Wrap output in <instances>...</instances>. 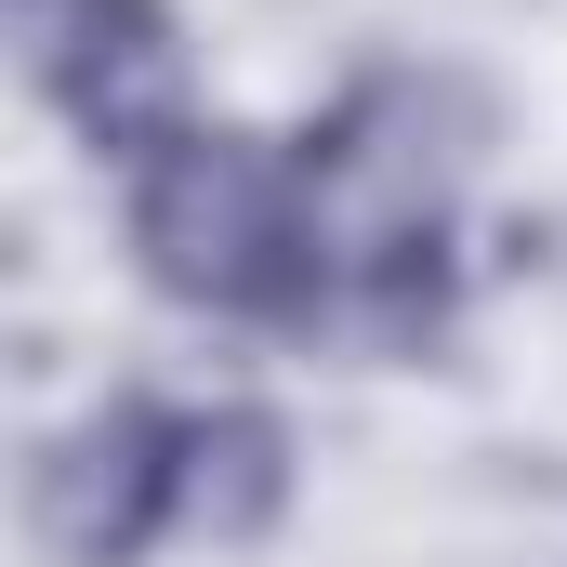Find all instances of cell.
Returning <instances> with one entry per match:
<instances>
[{"label":"cell","instance_id":"1","mask_svg":"<svg viewBox=\"0 0 567 567\" xmlns=\"http://www.w3.org/2000/svg\"><path fill=\"white\" fill-rule=\"evenodd\" d=\"M133 265L185 317H238V330H317L330 278V225L303 185V145L198 120L133 172Z\"/></svg>","mask_w":567,"mask_h":567},{"label":"cell","instance_id":"2","mask_svg":"<svg viewBox=\"0 0 567 567\" xmlns=\"http://www.w3.org/2000/svg\"><path fill=\"white\" fill-rule=\"evenodd\" d=\"M475 145H488V93H475L462 66H370V80H343V106L303 133V185H317L330 265H343V251L449 238V198H462Z\"/></svg>","mask_w":567,"mask_h":567},{"label":"cell","instance_id":"3","mask_svg":"<svg viewBox=\"0 0 567 567\" xmlns=\"http://www.w3.org/2000/svg\"><path fill=\"white\" fill-rule=\"evenodd\" d=\"M13 53L53 93V120L120 172H145L172 133H198V66H185L172 0H13Z\"/></svg>","mask_w":567,"mask_h":567},{"label":"cell","instance_id":"4","mask_svg":"<svg viewBox=\"0 0 567 567\" xmlns=\"http://www.w3.org/2000/svg\"><path fill=\"white\" fill-rule=\"evenodd\" d=\"M27 528L53 567H145L185 542V396H93L27 462Z\"/></svg>","mask_w":567,"mask_h":567},{"label":"cell","instance_id":"5","mask_svg":"<svg viewBox=\"0 0 567 567\" xmlns=\"http://www.w3.org/2000/svg\"><path fill=\"white\" fill-rule=\"evenodd\" d=\"M303 488L265 396H185V542H265Z\"/></svg>","mask_w":567,"mask_h":567}]
</instances>
